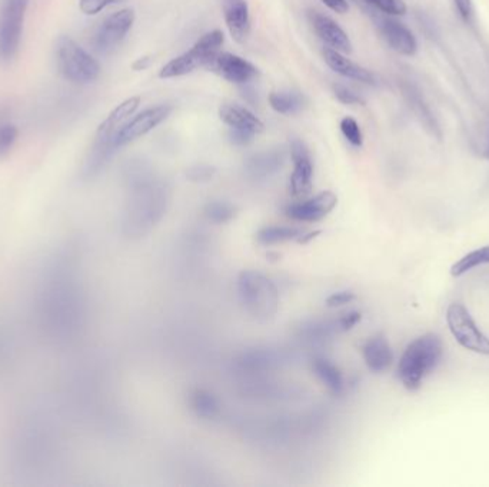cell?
<instances>
[{
  "instance_id": "obj_1",
  "label": "cell",
  "mask_w": 489,
  "mask_h": 487,
  "mask_svg": "<svg viewBox=\"0 0 489 487\" xmlns=\"http://www.w3.org/2000/svg\"><path fill=\"white\" fill-rule=\"evenodd\" d=\"M78 313V290L72 266L56 256L42 274L37 290V314L49 336L62 337L72 332Z\"/></svg>"
},
{
  "instance_id": "obj_18",
  "label": "cell",
  "mask_w": 489,
  "mask_h": 487,
  "mask_svg": "<svg viewBox=\"0 0 489 487\" xmlns=\"http://www.w3.org/2000/svg\"><path fill=\"white\" fill-rule=\"evenodd\" d=\"M400 89H402V95H404L405 100H407L408 106L414 112V115L418 118L419 122L425 128L426 132L430 133L431 136L437 137V139L441 141V128L438 125L435 116L432 115L430 106L423 100L421 90L414 83L408 81H402Z\"/></svg>"
},
{
  "instance_id": "obj_34",
  "label": "cell",
  "mask_w": 489,
  "mask_h": 487,
  "mask_svg": "<svg viewBox=\"0 0 489 487\" xmlns=\"http://www.w3.org/2000/svg\"><path fill=\"white\" fill-rule=\"evenodd\" d=\"M215 174V167L209 166V165H197V166H192L188 170L186 176L195 183H205V182L211 181Z\"/></svg>"
},
{
  "instance_id": "obj_25",
  "label": "cell",
  "mask_w": 489,
  "mask_h": 487,
  "mask_svg": "<svg viewBox=\"0 0 489 487\" xmlns=\"http://www.w3.org/2000/svg\"><path fill=\"white\" fill-rule=\"evenodd\" d=\"M304 236V230L295 228V226H267L256 233V240L265 246L285 244V242H292V240L302 242Z\"/></svg>"
},
{
  "instance_id": "obj_27",
  "label": "cell",
  "mask_w": 489,
  "mask_h": 487,
  "mask_svg": "<svg viewBox=\"0 0 489 487\" xmlns=\"http://www.w3.org/2000/svg\"><path fill=\"white\" fill-rule=\"evenodd\" d=\"M190 406L193 412L202 419H215L221 414V405L218 398L212 395L211 391L204 389H197L190 395Z\"/></svg>"
},
{
  "instance_id": "obj_26",
  "label": "cell",
  "mask_w": 489,
  "mask_h": 487,
  "mask_svg": "<svg viewBox=\"0 0 489 487\" xmlns=\"http://www.w3.org/2000/svg\"><path fill=\"white\" fill-rule=\"evenodd\" d=\"M268 100H269L272 109L281 115L297 113V112L302 111L307 104L304 95H300L299 92H292V90L272 92Z\"/></svg>"
},
{
  "instance_id": "obj_42",
  "label": "cell",
  "mask_w": 489,
  "mask_h": 487,
  "mask_svg": "<svg viewBox=\"0 0 489 487\" xmlns=\"http://www.w3.org/2000/svg\"><path fill=\"white\" fill-rule=\"evenodd\" d=\"M353 2H355L358 6H361V8L367 9L368 12H371L372 15H374L375 12L372 11L369 0H353Z\"/></svg>"
},
{
  "instance_id": "obj_39",
  "label": "cell",
  "mask_w": 489,
  "mask_h": 487,
  "mask_svg": "<svg viewBox=\"0 0 489 487\" xmlns=\"http://www.w3.org/2000/svg\"><path fill=\"white\" fill-rule=\"evenodd\" d=\"M355 300V295L351 290H341V292H335L332 295L328 296L326 299V305L330 307H339L349 305V303Z\"/></svg>"
},
{
  "instance_id": "obj_5",
  "label": "cell",
  "mask_w": 489,
  "mask_h": 487,
  "mask_svg": "<svg viewBox=\"0 0 489 487\" xmlns=\"http://www.w3.org/2000/svg\"><path fill=\"white\" fill-rule=\"evenodd\" d=\"M139 104H141V97H139L123 100L122 104H118L109 113L108 118L100 123L92 151H89L85 165H83V174L85 176H93V174H97L100 167L104 166L105 162L111 158L112 153H113L112 142L115 139L116 133L129 122L130 116L134 115Z\"/></svg>"
},
{
  "instance_id": "obj_17",
  "label": "cell",
  "mask_w": 489,
  "mask_h": 487,
  "mask_svg": "<svg viewBox=\"0 0 489 487\" xmlns=\"http://www.w3.org/2000/svg\"><path fill=\"white\" fill-rule=\"evenodd\" d=\"M223 19L230 36L237 43H244L251 32V15L246 0H223Z\"/></svg>"
},
{
  "instance_id": "obj_28",
  "label": "cell",
  "mask_w": 489,
  "mask_h": 487,
  "mask_svg": "<svg viewBox=\"0 0 489 487\" xmlns=\"http://www.w3.org/2000/svg\"><path fill=\"white\" fill-rule=\"evenodd\" d=\"M344 332L339 318L334 321H314L300 328V336L309 340H323L334 336L335 333Z\"/></svg>"
},
{
  "instance_id": "obj_29",
  "label": "cell",
  "mask_w": 489,
  "mask_h": 487,
  "mask_svg": "<svg viewBox=\"0 0 489 487\" xmlns=\"http://www.w3.org/2000/svg\"><path fill=\"white\" fill-rule=\"evenodd\" d=\"M484 265H489V244L462 256L458 262L451 266V274L454 277H461L468 272H471L475 267Z\"/></svg>"
},
{
  "instance_id": "obj_35",
  "label": "cell",
  "mask_w": 489,
  "mask_h": 487,
  "mask_svg": "<svg viewBox=\"0 0 489 487\" xmlns=\"http://www.w3.org/2000/svg\"><path fill=\"white\" fill-rule=\"evenodd\" d=\"M118 2L120 0H79V6L85 15L93 16Z\"/></svg>"
},
{
  "instance_id": "obj_21",
  "label": "cell",
  "mask_w": 489,
  "mask_h": 487,
  "mask_svg": "<svg viewBox=\"0 0 489 487\" xmlns=\"http://www.w3.org/2000/svg\"><path fill=\"white\" fill-rule=\"evenodd\" d=\"M362 356L368 369L374 373L385 372L393 362L392 349L384 335L369 337L363 344Z\"/></svg>"
},
{
  "instance_id": "obj_10",
  "label": "cell",
  "mask_w": 489,
  "mask_h": 487,
  "mask_svg": "<svg viewBox=\"0 0 489 487\" xmlns=\"http://www.w3.org/2000/svg\"><path fill=\"white\" fill-rule=\"evenodd\" d=\"M174 107L169 104H160V106L149 107L139 115L130 119L122 129L116 133L115 139L112 142V151L127 146L130 142L136 141L139 137L145 136L149 132H152L155 128L165 122L171 116Z\"/></svg>"
},
{
  "instance_id": "obj_4",
  "label": "cell",
  "mask_w": 489,
  "mask_h": 487,
  "mask_svg": "<svg viewBox=\"0 0 489 487\" xmlns=\"http://www.w3.org/2000/svg\"><path fill=\"white\" fill-rule=\"evenodd\" d=\"M237 296L244 312L258 321L275 318L279 309L276 284L256 270H244L237 277Z\"/></svg>"
},
{
  "instance_id": "obj_7",
  "label": "cell",
  "mask_w": 489,
  "mask_h": 487,
  "mask_svg": "<svg viewBox=\"0 0 489 487\" xmlns=\"http://www.w3.org/2000/svg\"><path fill=\"white\" fill-rule=\"evenodd\" d=\"M223 41H225V36L219 29L211 30L208 34L202 35L188 52L175 58L160 69L159 78H181V76L192 73L199 67H208L212 60L215 59V56L221 52Z\"/></svg>"
},
{
  "instance_id": "obj_31",
  "label": "cell",
  "mask_w": 489,
  "mask_h": 487,
  "mask_svg": "<svg viewBox=\"0 0 489 487\" xmlns=\"http://www.w3.org/2000/svg\"><path fill=\"white\" fill-rule=\"evenodd\" d=\"M341 132L345 139L353 144V148H361L362 146V130H361L360 123L356 122L355 119L351 118V116L342 119Z\"/></svg>"
},
{
  "instance_id": "obj_30",
  "label": "cell",
  "mask_w": 489,
  "mask_h": 487,
  "mask_svg": "<svg viewBox=\"0 0 489 487\" xmlns=\"http://www.w3.org/2000/svg\"><path fill=\"white\" fill-rule=\"evenodd\" d=\"M235 214H237V209L234 205L223 200H213L205 207V216L216 225H225L235 218Z\"/></svg>"
},
{
  "instance_id": "obj_14",
  "label": "cell",
  "mask_w": 489,
  "mask_h": 487,
  "mask_svg": "<svg viewBox=\"0 0 489 487\" xmlns=\"http://www.w3.org/2000/svg\"><path fill=\"white\" fill-rule=\"evenodd\" d=\"M208 69L235 85H248L249 81H252L260 74L253 63L229 52H219Z\"/></svg>"
},
{
  "instance_id": "obj_37",
  "label": "cell",
  "mask_w": 489,
  "mask_h": 487,
  "mask_svg": "<svg viewBox=\"0 0 489 487\" xmlns=\"http://www.w3.org/2000/svg\"><path fill=\"white\" fill-rule=\"evenodd\" d=\"M454 4H455L456 12H458V15H460L463 22L471 25L474 22L475 16L472 0H454Z\"/></svg>"
},
{
  "instance_id": "obj_2",
  "label": "cell",
  "mask_w": 489,
  "mask_h": 487,
  "mask_svg": "<svg viewBox=\"0 0 489 487\" xmlns=\"http://www.w3.org/2000/svg\"><path fill=\"white\" fill-rule=\"evenodd\" d=\"M167 190L148 183H137L132 188L123 212L122 229L129 237H141L155 228L167 213Z\"/></svg>"
},
{
  "instance_id": "obj_11",
  "label": "cell",
  "mask_w": 489,
  "mask_h": 487,
  "mask_svg": "<svg viewBox=\"0 0 489 487\" xmlns=\"http://www.w3.org/2000/svg\"><path fill=\"white\" fill-rule=\"evenodd\" d=\"M134 23L135 12L132 9H122L112 13L105 19L93 36V48L99 53H111L125 41Z\"/></svg>"
},
{
  "instance_id": "obj_23",
  "label": "cell",
  "mask_w": 489,
  "mask_h": 487,
  "mask_svg": "<svg viewBox=\"0 0 489 487\" xmlns=\"http://www.w3.org/2000/svg\"><path fill=\"white\" fill-rule=\"evenodd\" d=\"M285 163V153L282 151H268L253 155L244 163V172L253 181H265L278 174Z\"/></svg>"
},
{
  "instance_id": "obj_36",
  "label": "cell",
  "mask_w": 489,
  "mask_h": 487,
  "mask_svg": "<svg viewBox=\"0 0 489 487\" xmlns=\"http://www.w3.org/2000/svg\"><path fill=\"white\" fill-rule=\"evenodd\" d=\"M334 93L337 99L344 104H365L362 97L360 95H356L353 89L346 88L341 83L334 85Z\"/></svg>"
},
{
  "instance_id": "obj_41",
  "label": "cell",
  "mask_w": 489,
  "mask_h": 487,
  "mask_svg": "<svg viewBox=\"0 0 489 487\" xmlns=\"http://www.w3.org/2000/svg\"><path fill=\"white\" fill-rule=\"evenodd\" d=\"M152 62V56H142V58H139V59L132 63V69H134L135 72L146 71V69L151 67Z\"/></svg>"
},
{
  "instance_id": "obj_43",
  "label": "cell",
  "mask_w": 489,
  "mask_h": 487,
  "mask_svg": "<svg viewBox=\"0 0 489 487\" xmlns=\"http://www.w3.org/2000/svg\"><path fill=\"white\" fill-rule=\"evenodd\" d=\"M485 158L486 159H489V135H488V143H486V149H485Z\"/></svg>"
},
{
  "instance_id": "obj_33",
  "label": "cell",
  "mask_w": 489,
  "mask_h": 487,
  "mask_svg": "<svg viewBox=\"0 0 489 487\" xmlns=\"http://www.w3.org/2000/svg\"><path fill=\"white\" fill-rule=\"evenodd\" d=\"M19 130L15 125L4 123L0 125V158L8 155L18 141Z\"/></svg>"
},
{
  "instance_id": "obj_15",
  "label": "cell",
  "mask_w": 489,
  "mask_h": 487,
  "mask_svg": "<svg viewBox=\"0 0 489 487\" xmlns=\"http://www.w3.org/2000/svg\"><path fill=\"white\" fill-rule=\"evenodd\" d=\"M337 205L338 197L335 193L322 192L309 199L288 205L285 207V214L292 220L300 221V223H314L326 218L330 212L334 211Z\"/></svg>"
},
{
  "instance_id": "obj_13",
  "label": "cell",
  "mask_w": 489,
  "mask_h": 487,
  "mask_svg": "<svg viewBox=\"0 0 489 487\" xmlns=\"http://www.w3.org/2000/svg\"><path fill=\"white\" fill-rule=\"evenodd\" d=\"M375 25L378 27L379 34L385 39L386 43L395 52L402 56H414L418 52V42L411 30L405 27L404 23L398 22L390 15L374 13Z\"/></svg>"
},
{
  "instance_id": "obj_12",
  "label": "cell",
  "mask_w": 489,
  "mask_h": 487,
  "mask_svg": "<svg viewBox=\"0 0 489 487\" xmlns=\"http://www.w3.org/2000/svg\"><path fill=\"white\" fill-rule=\"evenodd\" d=\"M291 159L293 163L290 190L295 197L309 195L314 186V162L307 144L299 139L291 142Z\"/></svg>"
},
{
  "instance_id": "obj_38",
  "label": "cell",
  "mask_w": 489,
  "mask_h": 487,
  "mask_svg": "<svg viewBox=\"0 0 489 487\" xmlns=\"http://www.w3.org/2000/svg\"><path fill=\"white\" fill-rule=\"evenodd\" d=\"M255 136V133L249 132V130L232 129V128H229V133H228L230 143L237 144V146H246L253 141Z\"/></svg>"
},
{
  "instance_id": "obj_6",
  "label": "cell",
  "mask_w": 489,
  "mask_h": 487,
  "mask_svg": "<svg viewBox=\"0 0 489 487\" xmlns=\"http://www.w3.org/2000/svg\"><path fill=\"white\" fill-rule=\"evenodd\" d=\"M56 65L66 81L86 85L100 74L97 60L69 36H59L55 43Z\"/></svg>"
},
{
  "instance_id": "obj_9",
  "label": "cell",
  "mask_w": 489,
  "mask_h": 487,
  "mask_svg": "<svg viewBox=\"0 0 489 487\" xmlns=\"http://www.w3.org/2000/svg\"><path fill=\"white\" fill-rule=\"evenodd\" d=\"M446 323L454 339L467 351L489 354V339L475 323L471 313L461 303H451L446 309Z\"/></svg>"
},
{
  "instance_id": "obj_24",
  "label": "cell",
  "mask_w": 489,
  "mask_h": 487,
  "mask_svg": "<svg viewBox=\"0 0 489 487\" xmlns=\"http://www.w3.org/2000/svg\"><path fill=\"white\" fill-rule=\"evenodd\" d=\"M312 369L328 390L332 393H341L344 390V375L339 367L330 360L325 358H316L312 363Z\"/></svg>"
},
{
  "instance_id": "obj_32",
  "label": "cell",
  "mask_w": 489,
  "mask_h": 487,
  "mask_svg": "<svg viewBox=\"0 0 489 487\" xmlns=\"http://www.w3.org/2000/svg\"><path fill=\"white\" fill-rule=\"evenodd\" d=\"M372 11H378L384 15L402 16L407 13L404 0H369Z\"/></svg>"
},
{
  "instance_id": "obj_19",
  "label": "cell",
  "mask_w": 489,
  "mask_h": 487,
  "mask_svg": "<svg viewBox=\"0 0 489 487\" xmlns=\"http://www.w3.org/2000/svg\"><path fill=\"white\" fill-rule=\"evenodd\" d=\"M323 59H325L326 65L335 73L341 74L344 78L362 81V83H367V85H376L378 83V79H376V76L371 71H368V69L361 66L358 63L353 62L344 53L338 52L334 49H323Z\"/></svg>"
},
{
  "instance_id": "obj_16",
  "label": "cell",
  "mask_w": 489,
  "mask_h": 487,
  "mask_svg": "<svg viewBox=\"0 0 489 487\" xmlns=\"http://www.w3.org/2000/svg\"><path fill=\"white\" fill-rule=\"evenodd\" d=\"M308 20L316 36L328 44L330 49L341 53L353 52V42L334 19L323 15L321 12L309 11Z\"/></svg>"
},
{
  "instance_id": "obj_20",
  "label": "cell",
  "mask_w": 489,
  "mask_h": 487,
  "mask_svg": "<svg viewBox=\"0 0 489 487\" xmlns=\"http://www.w3.org/2000/svg\"><path fill=\"white\" fill-rule=\"evenodd\" d=\"M283 363H286L285 353L274 349H253L244 352L237 359V367L251 373L269 372Z\"/></svg>"
},
{
  "instance_id": "obj_3",
  "label": "cell",
  "mask_w": 489,
  "mask_h": 487,
  "mask_svg": "<svg viewBox=\"0 0 489 487\" xmlns=\"http://www.w3.org/2000/svg\"><path fill=\"white\" fill-rule=\"evenodd\" d=\"M444 354V344L435 333H426L408 344L398 363V377L404 388L416 391L430 373L437 369Z\"/></svg>"
},
{
  "instance_id": "obj_22",
  "label": "cell",
  "mask_w": 489,
  "mask_h": 487,
  "mask_svg": "<svg viewBox=\"0 0 489 487\" xmlns=\"http://www.w3.org/2000/svg\"><path fill=\"white\" fill-rule=\"evenodd\" d=\"M219 118L232 129L249 130V132L262 133L265 125L248 107L237 104H225L219 107Z\"/></svg>"
},
{
  "instance_id": "obj_8",
  "label": "cell",
  "mask_w": 489,
  "mask_h": 487,
  "mask_svg": "<svg viewBox=\"0 0 489 487\" xmlns=\"http://www.w3.org/2000/svg\"><path fill=\"white\" fill-rule=\"evenodd\" d=\"M29 0H2L0 4V62L15 59L22 41Z\"/></svg>"
},
{
  "instance_id": "obj_40",
  "label": "cell",
  "mask_w": 489,
  "mask_h": 487,
  "mask_svg": "<svg viewBox=\"0 0 489 487\" xmlns=\"http://www.w3.org/2000/svg\"><path fill=\"white\" fill-rule=\"evenodd\" d=\"M322 2L326 8H330V11L339 13V15H344L349 9L346 0H322Z\"/></svg>"
}]
</instances>
